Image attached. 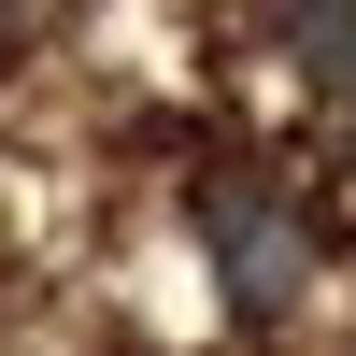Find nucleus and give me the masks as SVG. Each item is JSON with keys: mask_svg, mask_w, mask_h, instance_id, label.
<instances>
[{"mask_svg": "<svg viewBox=\"0 0 356 356\" xmlns=\"http://www.w3.org/2000/svg\"><path fill=\"white\" fill-rule=\"evenodd\" d=\"M200 243H214V285H228V314H243V328L300 314V285H314V228H300V200H285V186L214 171V186H200Z\"/></svg>", "mask_w": 356, "mask_h": 356, "instance_id": "obj_1", "label": "nucleus"}, {"mask_svg": "<svg viewBox=\"0 0 356 356\" xmlns=\"http://www.w3.org/2000/svg\"><path fill=\"white\" fill-rule=\"evenodd\" d=\"M271 29L314 86H356V0H271Z\"/></svg>", "mask_w": 356, "mask_h": 356, "instance_id": "obj_2", "label": "nucleus"}, {"mask_svg": "<svg viewBox=\"0 0 356 356\" xmlns=\"http://www.w3.org/2000/svg\"><path fill=\"white\" fill-rule=\"evenodd\" d=\"M0 15H15V0H0Z\"/></svg>", "mask_w": 356, "mask_h": 356, "instance_id": "obj_3", "label": "nucleus"}]
</instances>
